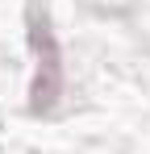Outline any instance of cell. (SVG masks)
<instances>
[{
  "label": "cell",
  "instance_id": "6da1fadb",
  "mask_svg": "<svg viewBox=\"0 0 150 154\" xmlns=\"http://www.w3.org/2000/svg\"><path fill=\"white\" fill-rule=\"evenodd\" d=\"M29 42H33V54H38V75H33V88H29V108L33 112H50L58 104V96H63V54H58V42H54V29H50L46 17H33Z\"/></svg>",
  "mask_w": 150,
  "mask_h": 154
}]
</instances>
